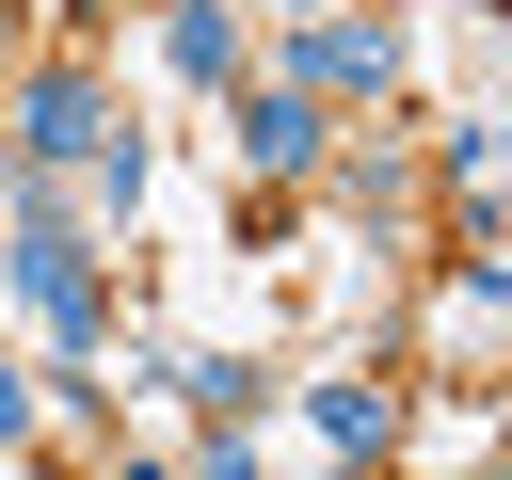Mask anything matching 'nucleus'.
Returning a JSON list of instances; mask_svg holds the SVG:
<instances>
[{
  "label": "nucleus",
  "instance_id": "f257e3e1",
  "mask_svg": "<svg viewBox=\"0 0 512 480\" xmlns=\"http://www.w3.org/2000/svg\"><path fill=\"white\" fill-rule=\"evenodd\" d=\"M16 144H32V176H64V160H112V112H96V80H80V64H48V80L16 96Z\"/></svg>",
  "mask_w": 512,
  "mask_h": 480
},
{
  "label": "nucleus",
  "instance_id": "f03ea898",
  "mask_svg": "<svg viewBox=\"0 0 512 480\" xmlns=\"http://www.w3.org/2000/svg\"><path fill=\"white\" fill-rule=\"evenodd\" d=\"M16 304H32V320H48L64 352L96 336V256H80V240H64L48 208H32V240H16Z\"/></svg>",
  "mask_w": 512,
  "mask_h": 480
},
{
  "label": "nucleus",
  "instance_id": "7ed1b4c3",
  "mask_svg": "<svg viewBox=\"0 0 512 480\" xmlns=\"http://www.w3.org/2000/svg\"><path fill=\"white\" fill-rule=\"evenodd\" d=\"M304 96H400V32H336V16H304Z\"/></svg>",
  "mask_w": 512,
  "mask_h": 480
},
{
  "label": "nucleus",
  "instance_id": "20e7f679",
  "mask_svg": "<svg viewBox=\"0 0 512 480\" xmlns=\"http://www.w3.org/2000/svg\"><path fill=\"white\" fill-rule=\"evenodd\" d=\"M240 160H256V176H304V160H320V96H304V80L240 96Z\"/></svg>",
  "mask_w": 512,
  "mask_h": 480
},
{
  "label": "nucleus",
  "instance_id": "39448f33",
  "mask_svg": "<svg viewBox=\"0 0 512 480\" xmlns=\"http://www.w3.org/2000/svg\"><path fill=\"white\" fill-rule=\"evenodd\" d=\"M160 48H176L192 80H224V64H240V0H176V32H160Z\"/></svg>",
  "mask_w": 512,
  "mask_h": 480
},
{
  "label": "nucleus",
  "instance_id": "423d86ee",
  "mask_svg": "<svg viewBox=\"0 0 512 480\" xmlns=\"http://www.w3.org/2000/svg\"><path fill=\"white\" fill-rule=\"evenodd\" d=\"M320 432H336V448H384L400 400H384V384H320Z\"/></svg>",
  "mask_w": 512,
  "mask_h": 480
},
{
  "label": "nucleus",
  "instance_id": "0eeeda50",
  "mask_svg": "<svg viewBox=\"0 0 512 480\" xmlns=\"http://www.w3.org/2000/svg\"><path fill=\"white\" fill-rule=\"evenodd\" d=\"M16 432H32V384H16V368H0V448H16Z\"/></svg>",
  "mask_w": 512,
  "mask_h": 480
}]
</instances>
